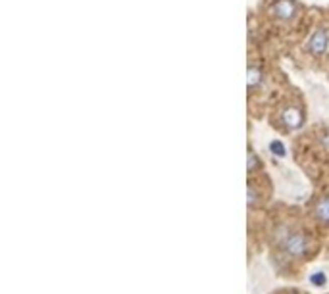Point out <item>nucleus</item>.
Returning <instances> with one entry per match:
<instances>
[{
  "label": "nucleus",
  "instance_id": "obj_1",
  "mask_svg": "<svg viewBox=\"0 0 329 294\" xmlns=\"http://www.w3.org/2000/svg\"><path fill=\"white\" fill-rule=\"evenodd\" d=\"M281 244L289 258H302L310 248V239L304 233H289Z\"/></svg>",
  "mask_w": 329,
  "mask_h": 294
},
{
  "label": "nucleus",
  "instance_id": "obj_2",
  "mask_svg": "<svg viewBox=\"0 0 329 294\" xmlns=\"http://www.w3.org/2000/svg\"><path fill=\"white\" fill-rule=\"evenodd\" d=\"M329 48V31L327 29H318L306 43V52L312 56H323Z\"/></svg>",
  "mask_w": 329,
  "mask_h": 294
},
{
  "label": "nucleus",
  "instance_id": "obj_3",
  "mask_svg": "<svg viewBox=\"0 0 329 294\" xmlns=\"http://www.w3.org/2000/svg\"><path fill=\"white\" fill-rule=\"evenodd\" d=\"M270 12L277 22H291L296 14V4L295 0H277Z\"/></svg>",
  "mask_w": 329,
  "mask_h": 294
},
{
  "label": "nucleus",
  "instance_id": "obj_4",
  "mask_svg": "<svg viewBox=\"0 0 329 294\" xmlns=\"http://www.w3.org/2000/svg\"><path fill=\"white\" fill-rule=\"evenodd\" d=\"M279 120L287 129H298L302 125V121H304V116H302V110L298 106H285L281 110Z\"/></svg>",
  "mask_w": 329,
  "mask_h": 294
},
{
  "label": "nucleus",
  "instance_id": "obj_5",
  "mask_svg": "<svg viewBox=\"0 0 329 294\" xmlns=\"http://www.w3.org/2000/svg\"><path fill=\"white\" fill-rule=\"evenodd\" d=\"M314 214H316L319 223L329 225V196H323V198H319L318 202H316Z\"/></svg>",
  "mask_w": 329,
  "mask_h": 294
},
{
  "label": "nucleus",
  "instance_id": "obj_6",
  "mask_svg": "<svg viewBox=\"0 0 329 294\" xmlns=\"http://www.w3.org/2000/svg\"><path fill=\"white\" fill-rule=\"evenodd\" d=\"M260 83H262V69L258 65H251L246 71V85L251 90H254Z\"/></svg>",
  "mask_w": 329,
  "mask_h": 294
},
{
  "label": "nucleus",
  "instance_id": "obj_7",
  "mask_svg": "<svg viewBox=\"0 0 329 294\" xmlns=\"http://www.w3.org/2000/svg\"><path fill=\"white\" fill-rule=\"evenodd\" d=\"M272 152L283 156V154H285V150H283V144H281V142H272Z\"/></svg>",
  "mask_w": 329,
  "mask_h": 294
},
{
  "label": "nucleus",
  "instance_id": "obj_8",
  "mask_svg": "<svg viewBox=\"0 0 329 294\" xmlns=\"http://www.w3.org/2000/svg\"><path fill=\"white\" fill-rule=\"evenodd\" d=\"M254 200H256V192H254V186H253V185H249V204H251V206L254 204Z\"/></svg>",
  "mask_w": 329,
  "mask_h": 294
},
{
  "label": "nucleus",
  "instance_id": "obj_9",
  "mask_svg": "<svg viewBox=\"0 0 329 294\" xmlns=\"http://www.w3.org/2000/svg\"><path fill=\"white\" fill-rule=\"evenodd\" d=\"M312 281H314L316 284H323V283H325V277H323V275H314V277H312Z\"/></svg>",
  "mask_w": 329,
  "mask_h": 294
},
{
  "label": "nucleus",
  "instance_id": "obj_10",
  "mask_svg": "<svg viewBox=\"0 0 329 294\" xmlns=\"http://www.w3.org/2000/svg\"><path fill=\"white\" fill-rule=\"evenodd\" d=\"M256 163H258V162H256V156H254V154L251 152V162H249V171H253L254 167H256Z\"/></svg>",
  "mask_w": 329,
  "mask_h": 294
}]
</instances>
